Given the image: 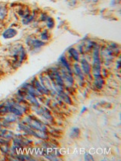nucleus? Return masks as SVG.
<instances>
[{
    "mask_svg": "<svg viewBox=\"0 0 121 161\" xmlns=\"http://www.w3.org/2000/svg\"><path fill=\"white\" fill-rule=\"evenodd\" d=\"M81 65H82V68L83 72H85V74L89 75L90 72H91V66H90L89 63L85 59H83L82 60V62H81Z\"/></svg>",
    "mask_w": 121,
    "mask_h": 161,
    "instance_id": "9d476101",
    "label": "nucleus"
},
{
    "mask_svg": "<svg viewBox=\"0 0 121 161\" xmlns=\"http://www.w3.org/2000/svg\"><path fill=\"white\" fill-rule=\"evenodd\" d=\"M26 122H27L28 125L32 129L36 130V131H46V128L43 124L41 123L39 120L37 119L32 118V117H28L26 120Z\"/></svg>",
    "mask_w": 121,
    "mask_h": 161,
    "instance_id": "f03ea898",
    "label": "nucleus"
},
{
    "mask_svg": "<svg viewBox=\"0 0 121 161\" xmlns=\"http://www.w3.org/2000/svg\"><path fill=\"white\" fill-rule=\"evenodd\" d=\"M57 93L58 94L60 98L65 103L69 104V105H71V104H72V100H71V99L70 98V96L67 95V94H66L64 92V90L58 91V92H57Z\"/></svg>",
    "mask_w": 121,
    "mask_h": 161,
    "instance_id": "6e6552de",
    "label": "nucleus"
},
{
    "mask_svg": "<svg viewBox=\"0 0 121 161\" xmlns=\"http://www.w3.org/2000/svg\"><path fill=\"white\" fill-rule=\"evenodd\" d=\"M60 63H61V65L63 66V67L66 70L69 71V72H71V69H70V66L69 63H68V61L67 60L66 58H65V57H61V58H60Z\"/></svg>",
    "mask_w": 121,
    "mask_h": 161,
    "instance_id": "2eb2a0df",
    "label": "nucleus"
},
{
    "mask_svg": "<svg viewBox=\"0 0 121 161\" xmlns=\"http://www.w3.org/2000/svg\"><path fill=\"white\" fill-rule=\"evenodd\" d=\"M16 120H17V119H16V117H15L14 114H11V115H8L5 118V121L8 122H14Z\"/></svg>",
    "mask_w": 121,
    "mask_h": 161,
    "instance_id": "6ab92c4d",
    "label": "nucleus"
},
{
    "mask_svg": "<svg viewBox=\"0 0 121 161\" xmlns=\"http://www.w3.org/2000/svg\"><path fill=\"white\" fill-rule=\"evenodd\" d=\"M8 112V108L7 105H1L0 106V114H6Z\"/></svg>",
    "mask_w": 121,
    "mask_h": 161,
    "instance_id": "a211bd4d",
    "label": "nucleus"
},
{
    "mask_svg": "<svg viewBox=\"0 0 121 161\" xmlns=\"http://www.w3.org/2000/svg\"><path fill=\"white\" fill-rule=\"evenodd\" d=\"M40 80L42 84V86H43L45 89L47 90L49 92H50V91L53 92L54 89H53V87H52V83H51L50 79L46 78V76H42V75H40Z\"/></svg>",
    "mask_w": 121,
    "mask_h": 161,
    "instance_id": "7ed1b4c3",
    "label": "nucleus"
},
{
    "mask_svg": "<svg viewBox=\"0 0 121 161\" xmlns=\"http://www.w3.org/2000/svg\"><path fill=\"white\" fill-rule=\"evenodd\" d=\"M48 38H49V37H48V35H47V33H46V32H43V34H42L41 35V38L43 40H48Z\"/></svg>",
    "mask_w": 121,
    "mask_h": 161,
    "instance_id": "4be33fe9",
    "label": "nucleus"
},
{
    "mask_svg": "<svg viewBox=\"0 0 121 161\" xmlns=\"http://www.w3.org/2000/svg\"><path fill=\"white\" fill-rule=\"evenodd\" d=\"M46 23H47V26L49 28H52L54 26V22L53 20H52V18L50 17H48L47 19H46Z\"/></svg>",
    "mask_w": 121,
    "mask_h": 161,
    "instance_id": "aec40b11",
    "label": "nucleus"
},
{
    "mask_svg": "<svg viewBox=\"0 0 121 161\" xmlns=\"http://www.w3.org/2000/svg\"><path fill=\"white\" fill-rule=\"evenodd\" d=\"M35 111H36V113L38 114V115L41 116V117H43V118H44L45 120H49V121L52 120V116H51V114H49L48 110L46 109V108H40V107H38V109L35 110Z\"/></svg>",
    "mask_w": 121,
    "mask_h": 161,
    "instance_id": "20e7f679",
    "label": "nucleus"
},
{
    "mask_svg": "<svg viewBox=\"0 0 121 161\" xmlns=\"http://www.w3.org/2000/svg\"><path fill=\"white\" fill-rule=\"evenodd\" d=\"M85 160H94V157H93L92 155H91L90 154H86L85 155Z\"/></svg>",
    "mask_w": 121,
    "mask_h": 161,
    "instance_id": "412c9836",
    "label": "nucleus"
},
{
    "mask_svg": "<svg viewBox=\"0 0 121 161\" xmlns=\"http://www.w3.org/2000/svg\"><path fill=\"white\" fill-rule=\"evenodd\" d=\"M33 80H34L33 86H35V88L38 90V92L39 93L44 94V95H48V94L49 93V91H48L46 89H45V88L42 86L41 84H40L36 78H35Z\"/></svg>",
    "mask_w": 121,
    "mask_h": 161,
    "instance_id": "423d86ee",
    "label": "nucleus"
},
{
    "mask_svg": "<svg viewBox=\"0 0 121 161\" xmlns=\"http://www.w3.org/2000/svg\"><path fill=\"white\" fill-rule=\"evenodd\" d=\"M93 1H94V2H97V1H98V0H93Z\"/></svg>",
    "mask_w": 121,
    "mask_h": 161,
    "instance_id": "5701e85b",
    "label": "nucleus"
},
{
    "mask_svg": "<svg viewBox=\"0 0 121 161\" xmlns=\"http://www.w3.org/2000/svg\"><path fill=\"white\" fill-rule=\"evenodd\" d=\"M68 52H69L70 55L73 58V60L78 61L79 59V55L78 52H77L74 48H71V49H70L69 50H68Z\"/></svg>",
    "mask_w": 121,
    "mask_h": 161,
    "instance_id": "4468645a",
    "label": "nucleus"
},
{
    "mask_svg": "<svg viewBox=\"0 0 121 161\" xmlns=\"http://www.w3.org/2000/svg\"><path fill=\"white\" fill-rule=\"evenodd\" d=\"M17 35V31L14 29H8L3 32L2 37L5 39H10Z\"/></svg>",
    "mask_w": 121,
    "mask_h": 161,
    "instance_id": "0eeeda50",
    "label": "nucleus"
},
{
    "mask_svg": "<svg viewBox=\"0 0 121 161\" xmlns=\"http://www.w3.org/2000/svg\"><path fill=\"white\" fill-rule=\"evenodd\" d=\"M93 75L94 76L101 75V66L100 59V50L97 47L94 48V55H93Z\"/></svg>",
    "mask_w": 121,
    "mask_h": 161,
    "instance_id": "f257e3e1",
    "label": "nucleus"
},
{
    "mask_svg": "<svg viewBox=\"0 0 121 161\" xmlns=\"http://www.w3.org/2000/svg\"><path fill=\"white\" fill-rule=\"evenodd\" d=\"M14 133L8 130H0V137L4 139H11L14 137Z\"/></svg>",
    "mask_w": 121,
    "mask_h": 161,
    "instance_id": "1a4fd4ad",
    "label": "nucleus"
},
{
    "mask_svg": "<svg viewBox=\"0 0 121 161\" xmlns=\"http://www.w3.org/2000/svg\"><path fill=\"white\" fill-rule=\"evenodd\" d=\"M94 78H95V86L97 87L98 89H101L103 86L104 84V80L102 77L101 76V75H97V76H94Z\"/></svg>",
    "mask_w": 121,
    "mask_h": 161,
    "instance_id": "f8f14e48",
    "label": "nucleus"
},
{
    "mask_svg": "<svg viewBox=\"0 0 121 161\" xmlns=\"http://www.w3.org/2000/svg\"><path fill=\"white\" fill-rule=\"evenodd\" d=\"M61 72H62V76L63 77L62 78L65 80V81L67 82L69 84L72 85L73 84V75L71 72H69V71L66 70V69L64 68V69H61Z\"/></svg>",
    "mask_w": 121,
    "mask_h": 161,
    "instance_id": "39448f33",
    "label": "nucleus"
},
{
    "mask_svg": "<svg viewBox=\"0 0 121 161\" xmlns=\"http://www.w3.org/2000/svg\"><path fill=\"white\" fill-rule=\"evenodd\" d=\"M74 69H75V72L76 74L79 77V78L81 80H84V76H83V73L82 72V69L80 68V66H79L78 64H75L74 65Z\"/></svg>",
    "mask_w": 121,
    "mask_h": 161,
    "instance_id": "dca6fc26",
    "label": "nucleus"
},
{
    "mask_svg": "<svg viewBox=\"0 0 121 161\" xmlns=\"http://www.w3.org/2000/svg\"><path fill=\"white\" fill-rule=\"evenodd\" d=\"M29 44L32 47L36 49V48H40L41 46H43L44 45V43L38 40H32L29 42Z\"/></svg>",
    "mask_w": 121,
    "mask_h": 161,
    "instance_id": "ddd939ff",
    "label": "nucleus"
},
{
    "mask_svg": "<svg viewBox=\"0 0 121 161\" xmlns=\"http://www.w3.org/2000/svg\"><path fill=\"white\" fill-rule=\"evenodd\" d=\"M80 134V130L78 128H73L70 131V136L71 138H77V137L79 136Z\"/></svg>",
    "mask_w": 121,
    "mask_h": 161,
    "instance_id": "f3484780",
    "label": "nucleus"
},
{
    "mask_svg": "<svg viewBox=\"0 0 121 161\" xmlns=\"http://www.w3.org/2000/svg\"><path fill=\"white\" fill-rule=\"evenodd\" d=\"M8 14V9L5 5H0V21L5 19Z\"/></svg>",
    "mask_w": 121,
    "mask_h": 161,
    "instance_id": "9b49d317",
    "label": "nucleus"
}]
</instances>
